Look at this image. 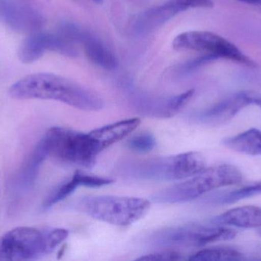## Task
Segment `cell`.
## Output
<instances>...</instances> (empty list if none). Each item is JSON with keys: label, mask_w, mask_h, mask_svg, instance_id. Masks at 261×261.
I'll return each instance as SVG.
<instances>
[{"label": "cell", "mask_w": 261, "mask_h": 261, "mask_svg": "<svg viewBox=\"0 0 261 261\" xmlns=\"http://www.w3.org/2000/svg\"><path fill=\"white\" fill-rule=\"evenodd\" d=\"M11 98L16 100H49L59 101L86 111H98L104 107L102 97L83 84L55 74H32L12 84Z\"/></svg>", "instance_id": "1"}, {"label": "cell", "mask_w": 261, "mask_h": 261, "mask_svg": "<svg viewBox=\"0 0 261 261\" xmlns=\"http://www.w3.org/2000/svg\"><path fill=\"white\" fill-rule=\"evenodd\" d=\"M205 168V159L199 152H187L175 156L145 160L125 162L119 172L125 177L139 180H184Z\"/></svg>", "instance_id": "2"}, {"label": "cell", "mask_w": 261, "mask_h": 261, "mask_svg": "<svg viewBox=\"0 0 261 261\" xmlns=\"http://www.w3.org/2000/svg\"><path fill=\"white\" fill-rule=\"evenodd\" d=\"M68 234L64 228L18 227L0 239V254L9 260L41 258L51 254Z\"/></svg>", "instance_id": "3"}, {"label": "cell", "mask_w": 261, "mask_h": 261, "mask_svg": "<svg viewBox=\"0 0 261 261\" xmlns=\"http://www.w3.org/2000/svg\"><path fill=\"white\" fill-rule=\"evenodd\" d=\"M243 175L231 164L204 168L194 176L153 195L158 203L176 204L190 202L216 188L240 183Z\"/></svg>", "instance_id": "4"}, {"label": "cell", "mask_w": 261, "mask_h": 261, "mask_svg": "<svg viewBox=\"0 0 261 261\" xmlns=\"http://www.w3.org/2000/svg\"><path fill=\"white\" fill-rule=\"evenodd\" d=\"M41 143L47 157L87 168L94 165L98 156L103 151L90 133H81L67 127H51Z\"/></svg>", "instance_id": "5"}, {"label": "cell", "mask_w": 261, "mask_h": 261, "mask_svg": "<svg viewBox=\"0 0 261 261\" xmlns=\"http://www.w3.org/2000/svg\"><path fill=\"white\" fill-rule=\"evenodd\" d=\"M93 219L116 226H128L144 217L150 209L147 199L123 196H88L80 203Z\"/></svg>", "instance_id": "6"}, {"label": "cell", "mask_w": 261, "mask_h": 261, "mask_svg": "<svg viewBox=\"0 0 261 261\" xmlns=\"http://www.w3.org/2000/svg\"><path fill=\"white\" fill-rule=\"evenodd\" d=\"M237 231L219 225L188 224L170 227L156 231L149 242L156 247H202L214 242L234 239Z\"/></svg>", "instance_id": "7"}, {"label": "cell", "mask_w": 261, "mask_h": 261, "mask_svg": "<svg viewBox=\"0 0 261 261\" xmlns=\"http://www.w3.org/2000/svg\"><path fill=\"white\" fill-rule=\"evenodd\" d=\"M176 50L202 52L219 58L231 60L248 67H255V63L244 54L236 44L214 32L189 31L178 35L173 41Z\"/></svg>", "instance_id": "8"}, {"label": "cell", "mask_w": 261, "mask_h": 261, "mask_svg": "<svg viewBox=\"0 0 261 261\" xmlns=\"http://www.w3.org/2000/svg\"><path fill=\"white\" fill-rule=\"evenodd\" d=\"M57 31L73 42L80 43L89 59L96 65L108 70L117 68L119 61L116 55L93 34L70 22L62 23Z\"/></svg>", "instance_id": "9"}, {"label": "cell", "mask_w": 261, "mask_h": 261, "mask_svg": "<svg viewBox=\"0 0 261 261\" xmlns=\"http://www.w3.org/2000/svg\"><path fill=\"white\" fill-rule=\"evenodd\" d=\"M0 22L15 32L30 34L41 29L44 19L21 0H0Z\"/></svg>", "instance_id": "10"}, {"label": "cell", "mask_w": 261, "mask_h": 261, "mask_svg": "<svg viewBox=\"0 0 261 261\" xmlns=\"http://www.w3.org/2000/svg\"><path fill=\"white\" fill-rule=\"evenodd\" d=\"M251 104L260 107L261 98L250 93L242 92L196 113L193 118L202 124L220 125L231 121L242 109Z\"/></svg>", "instance_id": "11"}, {"label": "cell", "mask_w": 261, "mask_h": 261, "mask_svg": "<svg viewBox=\"0 0 261 261\" xmlns=\"http://www.w3.org/2000/svg\"><path fill=\"white\" fill-rule=\"evenodd\" d=\"M193 89L184 92L176 96L155 100H143L137 102V110L141 114L153 118L166 119L179 113L193 98Z\"/></svg>", "instance_id": "12"}, {"label": "cell", "mask_w": 261, "mask_h": 261, "mask_svg": "<svg viewBox=\"0 0 261 261\" xmlns=\"http://www.w3.org/2000/svg\"><path fill=\"white\" fill-rule=\"evenodd\" d=\"M184 11L177 0H168L140 14L135 20L134 29L138 34L148 33Z\"/></svg>", "instance_id": "13"}, {"label": "cell", "mask_w": 261, "mask_h": 261, "mask_svg": "<svg viewBox=\"0 0 261 261\" xmlns=\"http://www.w3.org/2000/svg\"><path fill=\"white\" fill-rule=\"evenodd\" d=\"M213 222L241 228H261V208L253 205L238 207L215 218Z\"/></svg>", "instance_id": "14"}, {"label": "cell", "mask_w": 261, "mask_h": 261, "mask_svg": "<svg viewBox=\"0 0 261 261\" xmlns=\"http://www.w3.org/2000/svg\"><path fill=\"white\" fill-rule=\"evenodd\" d=\"M140 124L139 118H130L99 127L90 133L104 150L126 137L138 128Z\"/></svg>", "instance_id": "15"}, {"label": "cell", "mask_w": 261, "mask_h": 261, "mask_svg": "<svg viewBox=\"0 0 261 261\" xmlns=\"http://www.w3.org/2000/svg\"><path fill=\"white\" fill-rule=\"evenodd\" d=\"M49 52L48 32L38 30L29 34L20 44L18 57L21 62L31 64Z\"/></svg>", "instance_id": "16"}, {"label": "cell", "mask_w": 261, "mask_h": 261, "mask_svg": "<svg viewBox=\"0 0 261 261\" xmlns=\"http://www.w3.org/2000/svg\"><path fill=\"white\" fill-rule=\"evenodd\" d=\"M224 145L233 151L248 156H261V130L251 128L223 141Z\"/></svg>", "instance_id": "17"}, {"label": "cell", "mask_w": 261, "mask_h": 261, "mask_svg": "<svg viewBox=\"0 0 261 261\" xmlns=\"http://www.w3.org/2000/svg\"><path fill=\"white\" fill-rule=\"evenodd\" d=\"M79 186H83L82 172L76 171L71 178L61 182L47 196L43 202L42 208L44 210L49 209L62 202L73 194Z\"/></svg>", "instance_id": "18"}, {"label": "cell", "mask_w": 261, "mask_h": 261, "mask_svg": "<svg viewBox=\"0 0 261 261\" xmlns=\"http://www.w3.org/2000/svg\"><path fill=\"white\" fill-rule=\"evenodd\" d=\"M245 259L244 254L239 250L230 247H217L201 250L190 257L195 261H237Z\"/></svg>", "instance_id": "19"}, {"label": "cell", "mask_w": 261, "mask_h": 261, "mask_svg": "<svg viewBox=\"0 0 261 261\" xmlns=\"http://www.w3.org/2000/svg\"><path fill=\"white\" fill-rule=\"evenodd\" d=\"M261 196V182L251 184L247 186L238 188L220 197L216 198L215 201L220 204H233L248 198Z\"/></svg>", "instance_id": "20"}, {"label": "cell", "mask_w": 261, "mask_h": 261, "mask_svg": "<svg viewBox=\"0 0 261 261\" xmlns=\"http://www.w3.org/2000/svg\"><path fill=\"white\" fill-rule=\"evenodd\" d=\"M156 146V139L149 133H142L130 137L127 141V147L137 153H148Z\"/></svg>", "instance_id": "21"}, {"label": "cell", "mask_w": 261, "mask_h": 261, "mask_svg": "<svg viewBox=\"0 0 261 261\" xmlns=\"http://www.w3.org/2000/svg\"><path fill=\"white\" fill-rule=\"evenodd\" d=\"M46 158H47V154L42 144L40 141L32 153V157L27 165V170H25V176H24V177L27 179L28 182L34 181L41 163L44 162Z\"/></svg>", "instance_id": "22"}, {"label": "cell", "mask_w": 261, "mask_h": 261, "mask_svg": "<svg viewBox=\"0 0 261 261\" xmlns=\"http://www.w3.org/2000/svg\"><path fill=\"white\" fill-rule=\"evenodd\" d=\"M217 59L218 58L213 56V55H205H205H202L199 58H195V59L191 60V61L182 64L181 67H179V72L182 74V75H186V74L190 73L193 70H196V68L206 64V63Z\"/></svg>", "instance_id": "23"}, {"label": "cell", "mask_w": 261, "mask_h": 261, "mask_svg": "<svg viewBox=\"0 0 261 261\" xmlns=\"http://www.w3.org/2000/svg\"><path fill=\"white\" fill-rule=\"evenodd\" d=\"M181 256L182 255L179 253L176 252V251H164L142 256V257H139L137 260L146 261L179 260L182 258Z\"/></svg>", "instance_id": "24"}, {"label": "cell", "mask_w": 261, "mask_h": 261, "mask_svg": "<svg viewBox=\"0 0 261 261\" xmlns=\"http://www.w3.org/2000/svg\"><path fill=\"white\" fill-rule=\"evenodd\" d=\"M177 2L185 11L194 8H213L214 6L213 0H177Z\"/></svg>", "instance_id": "25"}, {"label": "cell", "mask_w": 261, "mask_h": 261, "mask_svg": "<svg viewBox=\"0 0 261 261\" xmlns=\"http://www.w3.org/2000/svg\"><path fill=\"white\" fill-rule=\"evenodd\" d=\"M238 1L247 3V4L259 5L260 0H238Z\"/></svg>", "instance_id": "26"}, {"label": "cell", "mask_w": 261, "mask_h": 261, "mask_svg": "<svg viewBox=\"0 0 261 261\" xmlns=\"http://www.w3.org/2000/svg\"><path fill=\"white\" fill-rule=\"evenodd\" d=\"M90 1L93 2V3H96V4H102L103 0H90Z\"/></svg>", "instance_id": "27"}, {"label": "cell", "mask_w": 261, "mask_h": 261, "mask_svg": "<svg viewBox=\"0 0 261 261\" xmlns=\"http://www.w3.org/2000/svg\"><path fill=\"white\" fill-rule=\"evenodd\" d=\"M257 233H258L259 235H260L261 237V228H260V229L258 230V231H257Z\"/></svg>", "instance_id": "28"}, {"label": "cell", "mask_w": 261, "mask_h": 261, "mask_svg": "<svg viewBox=\"0 0 261 261\" xmlns=\"http://www.w3.org/2000/svg\"><path fill=\"white\" fill-rule=\"evenodd\" d=\"M259 5H261V0H260V4H259Z\"/></svg>", "instance_id": "29"}]
</instances>
